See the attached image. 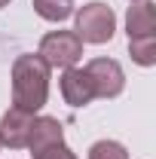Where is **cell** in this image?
<instances>
[{
    "label": "cell",
    "instance_id": "1",
    "mask_svg": "<svg viewBox=\"0 0 156 159\" xmlns=\"http://www.w3.org/2000/svg\"><path fill=\"white\" fill-rule=\"evenodd\" d=\"M49 95V64L40 55H19L12 64V104L37 113Z\"/></svg>",
    "mask_w": 156,
    "mask_h": 159
},
{
    "label": "cell",
    "instance_id": "2",
    "mask_svg": "<svg viewBox=\"0 0 156 159\" xmlns=\"http://www.w3.org/2000/svg\"><path fill=\"white\" fill-rule=\"evenodd\" d=\"M117 31V16L107 3H86L77 12V34L83 43H107Z\"/></svg>",
    "mask_w": 156,
    "mask_h": 159
},
{
    "label": "cell",
    "instance_id": "3",
    "mask_svg": "<svg viewBox=\"0 0 156 159\" xmlns=\"http://www.w3.org/2000/svg\"><path fill=\"white\" fill-rule=\"evenodd\" d=\"M40 58L46 61L49 67H74L83 55V40L74 31H52L40 40Z\"/></svg>",
    "mask_w": 156,
    "mask_h": 159
},
{
    "label": "cell",
    "instance_id": "4",
    "mask_svg": "<svg viewBox=\"0 0 156 159\" xmlns=\"http://www.w3.org/2000/svg\"><path fill=\"white\" fill-rule=\"evenodd\" d=\"M83 70L92 80V89H95L98 98H117L126 86V74H122L119 61L113 58H92Z\"/></svg>",
    "mask_w": 156,
    "mask_h": 159
},
{
    "label": "cell",
    "instance_id": "5",
    "mask_svg": "<svg viewBox=\"0 0 156 159\" xmlns=\"http://www.w3.org/2000/svg\"><path fill=\"white\" fill-rule=\"evenodd\" d=\"M31 125H34V113H28L21 107H9L0 119V147H9V150L28 147Z\"/></svg>",
    "mask_w": 156,
    "mask_h": 159
},
{
    "label": "cell",
    "instance_id": "6",
    "mask_svg": "<svg viewBox=\"0 0 156 159\" xmlns=\"http://www.w3.org/2000/svg\"><path fill=\"white\" fill-rule=\"evenodd\" d=\"M61 95H64V101L71 107H86L95 98L92 80L86 77L83 67H64V74H61Z\"/></svg>",
    "mask_w": 156,
    "mask_h": 159
},
{
    "label": "cell",
    "instance_id": "7",
    "mask_svg": "<svg viewBox=\"0 0 156 159\" xmlns=\"http://www.w3.org/2000/svg\"><path fill=\"white\" fill-rule=\"evenodd\" d=\"M64 132H61V122L52 116H40L34 119V125H31V135H28V147H31V153L37 156L40 150H46V147H55V144H64Z\"/></svg>",
    "mask_w": 156,
    "mask_h": 159
},
{
    "label": "cell",
    "instance_id": "8",
    "mask_svg": "<svg viewBox=\"0 0 156 159\" xmlns=\"http://www.w3.org/2000/svg\"><path fill=\"white\" fill-rule=\"evenodd\" d=\"M126 28H129V40L132 37H153L156 31V6L150 0H138L129 6L126 16Z\"/></svg>",
    "mask_w": 156,
    "mask_h": 159
},
{
    "label": "cell",
    "instance_id": "9",
    "mask_svg": "<svg viewBox=\"0 0 156 159\" xmlns=\"http://www.w3.org/2000/svg\"><path fill=\"white\" fill-rule=\"evenodd\" d=\"M34 9H37L40 19H46V21H64L74 12L71 0H34Z\"/></svg>",
    "mask_w": 156,
    "mask_h": 159
},
{
    "label": "cell",
    "instance_id": "10",
    "mask_svg": "<svg viewBox=\"0 0 156 159\" xmlns=\"http://www.w3.org/2000/svg\"><path fill=\"white\" fill-rule=\"evenodd\" d=\"M129 49H132V58L138 64H144V67L156 64V37H132Z\"/></svg>",
    "mask_w": 156,
    "mask_h": 159
},
{
    "label": "cell",
    "instance_id": "11",
    "mask_svg": "<svg viewBox=\"0 0 156 159\" xmlns=\"http://www.w3.org/2000/svg\"><path fill=\"white\" fill-rule=\"evenodd\" d=\"M89 159H129V153H126V147L117 144V141H98V144H92V150H89Z\"/></svg>",
    "mask_w": 156,
    "mask_h": 159
},
{
    "label": "cell",
    "instance_id": "12",
    "mask_svg": "<svg viewBox=\"0 0 156 159\" xmlns=\"http://www.w3.org/2000/svg\"><path fill=\"white\" fill-rule=\"evenodd\" d=\"M34 159H77V153H74L71 147H64V144H55V147H46V150H40Z\"/></svg>",
    "mask_w": 156,
    "mask_h": 159
},
{
    "label": "cell",
    "instance_id": "13",
    "mask_svg": "<svg viewBox=\"0 0 156 159\" xmlns=\"http://www.w3.org/2000/svg\"><path fill=\"white\" fill-rule=\"evenodd\" d=\"M6 3H9V0H0V6H6Z\"/></svg>",
    "mask_w": 156,
    "mask_h": 159
}]
</instances>
